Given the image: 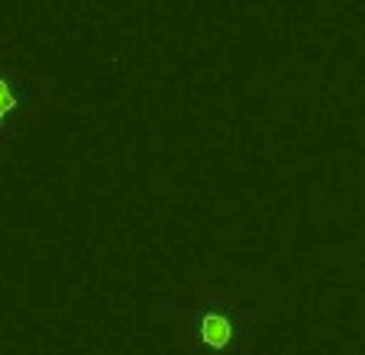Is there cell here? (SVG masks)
I'll use <instances>...</instances> for the list:
<instances>
[{"instance_id":"cell-1","label":"cell","mask_w":365,"mask_h":355,"mask_svg":"<svg viewBox=\"0 0 365 355\" xmlns=\"http://www.w3.org/2000/svg\"><path fill=\"white\" fill-rule=\"evenodd\" d=\"M200 339L210 349H227L233 342V320L223 314H207L200 320Z\"/></svg>"},{"instance_id":"cell-2","label":"cell","mask_w":365,"mask_h":355,"mask_svg":"<svg viewBox=\"0 0 365 355\" xmlns=\"http://www.w3.org/2000/svg\"><path fill=\"white\" fill-rule=\"evenodd\" d=\"M16 107H20V97H16L14 84L0 78V123H4V120H7V116L14 113Z\"/></svg>"}]
</instances>
